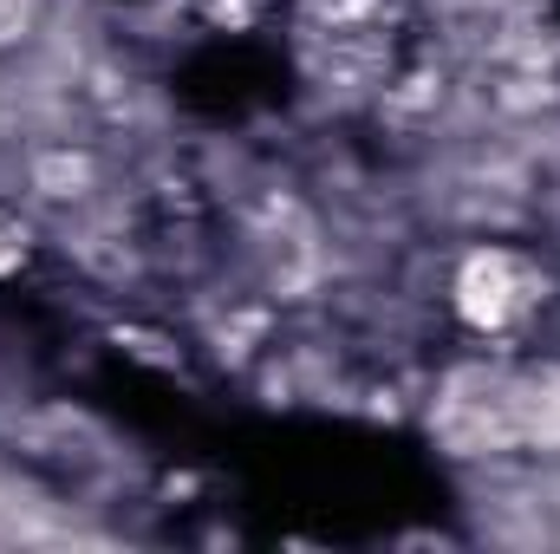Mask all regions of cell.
<instances>
[{
	"label": "cell",
	"instance_id": "cell-1",
	"mask_svg": "<svg viewBox=\"0 0 560 554\" xmlns=\"http://www.w3.org/2000/svg\"><path fill=\"white\" fill-rule=\"evenodd\" d=\"M535 307V275L509 255V249H476L456 275V313L476 333H502L509 320H522Z\"/></svg>",
	"mask_w": 560,
	"mask_h": 554
}]
</instances>
